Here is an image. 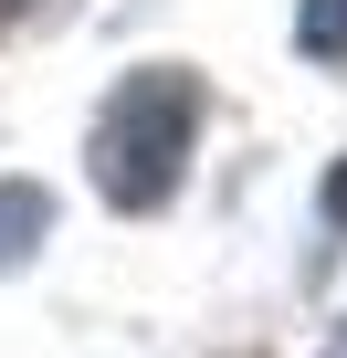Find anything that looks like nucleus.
<instances>
[{
  "label": "nucleus",
  "instance_id": "1",
  "mask_svg": "<svg viewBox=\"0 0 347 358\" xmlns=\"http://www.w3.org/2000/svg\"><path fill=\"white\" fill-rule=\"evenodd\" d=\"M190 127H200V85L190 74H126L116 106L95 116V179L116 211H158L179 190V158H190Z\"/></svg>",
  "mask_w": 347,
  "mask_h": 358
},
{
  "label": "nucleus",
  "instance_id": "2",
  "mask_svg": "<svg viewBox=\"0 0 347 358\" xmlns=\"http://www.w3.org/2000/svg\"><path fill=\"white\" fill-rule=\"evenodd\" d=\"M32 232H43V190L22 179V190H0V264H11V253H32Z\"/></svg>",
  "mask_w": 347,
  "mask_h": 358
},
{
  "label": "nucleus",
  "instance_id": "3",
  "mask_svg": "<svg viewBox=\"0 0 347 358\" xmlns=\"http://www.w3.org/2000/svg\"><path fill=\"white\" fill-rule=\"evenodd\" d=\"M295 32H305L316 64H347V0H305V22H295Z\"/></svg>",
  "mask_w": 347,
  "mask_h": 358
},
{
  "label": "nucleus",
  "instance_id": "4",
  "mask_svg": "<svg viewBox=\"0 0 347 358\" xmlns=\"http://www.w3.org/2000/svg\"><path fill=\"white\" fill-rule=\"evenodd\" d=\"M326 222H347V169H337V179H326Z\"/></svg>",
  "mask_w": 347,
  "mask_h": 358
},
{
  "label": "nucleus",
  "instance_id": "5",
  "mask_svg": "<svg viewBox=\"0 0 347 358\" xmlns=\"http://www.w3.org/2000/svg\"><path fill=\"white\" fill-rule=\"evenodd\" d=\"M22 11H43V0H0V32H11V22H22Z\"/></svg>",
  "mask_w": 347,
  "mask_h": 358
}]
</instances>
